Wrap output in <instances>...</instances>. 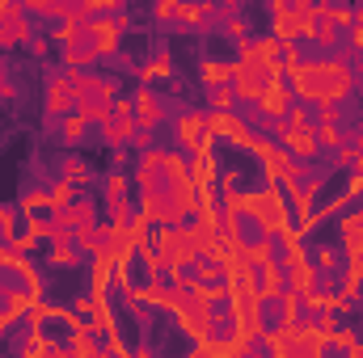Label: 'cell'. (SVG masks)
<instances>
[{
	"mask_svg": "<svg viewBox=\"0 0 363 358\" xmlns=\"http://www.w3.org/2000/svg\"><path fill=\"white\" fill-rule=\"evenodd\" d=\"M283 76L296 93V101H308V105H347L355 93V64H347L338 55L296 59Z\"/></svg>",
	"mask_w": 363,
	"mask_h": 358,
	"instance_id": "cell-1",
	"label": "cell"
},
{
	"mask_svg": "<svg viewBox=\"0 0 363 358\" xmlns=\"http://www.w3.org/2000/svg\"><path fill=\"white\" fill-rule=\"evenodd\" d=\"M68 72V93H72V110H81L89 122H106L114 110L118 85L114 76H101L93 68H64Z\"/></svg>",
	"mask_w": 363,
	"mask_h": 358,
	"instance_id": "cell-2",
	"label": "cell"
},
{
	"mask_svg": "<svg viewBox=\"0 0 363 358\" xmlns=\"http://www.w3.org/2000/svg\"><path fill=\"white\" fill-rule=\"evenodd\" d=\"M34 38V17L26 13L21 0H0V51L30 47Z\"/></svg>",
	"mask_w": 363,
	"mask_h": 358,
	"instance_id": "cell-3",
	"label": "cell"
},
{
	"mask_svg": "<svg viewBox=\"0 0 363 358\" xmlns=\"http://www.w3.org/2000/svg\"><path fill=\"white\" fill-rule=\"evenodd\" d=\"M97 127H101V144H106V148H127V144L135 139V131H140V118H135L131 97H114L110 118L97 122Z\"/></svg>",
	"mask_w": 363,
	"mask_h": 358,
	"instance_id": "cell-4",
	"label": "cell"
},
{
	"mask_svg": "<svg viewBox=\"0 0 363 358\" xmlns=\"http://www.w3.org/2000/svg\"><path fill=\"white\" fill-rule=\"evenodd\" d=\"M207 131H211L216 139H228L237 152H250V148H254V135H258L237 110H207Z\"/></svg>",
	"mask_w": 363,
	"mask_h": 358,
	"instance_id": "cell-5",
	"label": "cell"
},
{
	"mask_svg": "<svg viewBox=\"0 0 363 358\" xmlns=\"http://www.w3.org/2000/svg\"><path fill=\"white\" fill-rule=\"evenodd\" d=\"M174 135L186 152H207L216 144V135L207 131V114L203 110H182L178 122H174Z\"/></svg>",
	"mask_w": 363,
	"mask_h": 358,
	"instance_id": "cell-6",
	"label": "cell"
},
{
	"mask_svg": "<svg viewBox=\"0 0 363 358\" xmlns=\"http://www.w3.org/2000/svg\"><path fill=\"white\" fill-rule=\"evenodd\" d=\"M64 68H93L97 59H101V47H97V30H93V21L85 17V30L72 38V42H64Z\"/></svg>",
	"mask_w": 363,
	"mask_h": 358,
	"instance_id": "cell-7",
	"label": "cell"
},
{
	"mask_svg": "<svg viewBox=\"0 0 363 358\" xmlns=\"http://www.w3.org/2000/svg\"><path fill=\"white\" fill-rule=\"evenodd\" d=\"M250 152L258 156V169H262L267 181H279L283 169H287V161H291V152H287L274 135H254V148H250Z\"/></svg>",
	"mask_w": 363,
	"mask_h": 358,
	"instance_id": "cell-8",
	"label": "cell"
},
{
	"mask_svg": "<svg viewBox=\"0 0 363 358\" xmlns=\"http://www.w3.org/2000/svg\"><path fill=\"white\" fill-rule=\"evenodd\" d=\"M72 110V93H68V72L47 76V97H43V114H47V131L60 127V118Z\"/></svg>",
	"mask_w": 363,
	"mask_h": 358,
	"instance_id": "cell-9",
	"label": "cell"
},
{
	"mask_svg": "<svg viewBox=\"0 0 363 358\" xmlns=\"http://www.w3.org/2000/svg\"><path fill=\"white\" fill-rule=\"evenodd\" d=\"M291 101H296V93H291V85H287L283 76H274L271 85L262 89V97H258L254 105H258V114H262V118H271V122H274V118H283V114L291 110Z\"/></svg>",
	"mask_w": 363,
	"mask_h": 358,
	"instance_id": "cell-10",
	"label": "cell"
},
{
	"mask_svg": "<svg viewBox=\"0 0 363 358\" xmlns=\"http://www.w3.org/2000/svg\"><path fill=\"white\" fill-rule=\"evenodd\" d=\"M216 0H182L178 17H174V25H182V30H216Z\"/></svg>",
	"mask_w": 363,
	"mask_h": 358,
	"instance_id": "cell-11",
	"label": "cell"
},
{
	"mask_svg": "<svg viewBox=\"0 0 363 358\" xmlns=\"http://www.w3.org/2000/svg\"><path fill=\"white\" fill-rule=\"evenodd\" d=\"M131 105H135V118H140V127H148V131H157L161 122H165V101H161V93L157 89H135L131 93Z\"/></svg>",
	"mask_w": 363,
	"mask_h": 358,
	"instance_id": "cell-12",
	"label": "cell"
},
{
	"mask_svg": "<svg viewBox=\"0 0 363 358\" xmlns=\"http://www.w3.org/2000/svg\"><path fill=\"white\" fill-rule=\"evenodd\" d=\"M140 211H144L152 224H186V215L174 207L169 190H161V194H140Z\"/></svg>",
	"mask_w": 363,
	"mask_h": 358,
	"instance_id": "cell-13",
	"label": "cell"
},
{
	"mask_svg": "<svg viewBox=\"0 0 363 358\" xmlns=\"http://www.w3.org/2000/svg\"><path fill=\"white\" fill-rule=\"evenodd\" d=\"M334 224H338V236H342V258H363V215L359 211H342Z\"/></svg>",
	"mask_w": 363,
	"mask_h": 358,
	"instance_id": "cell-14",
	"label": "cell"
},
{
	"mask_svg": "<svg viewBox=\"0 0 363 358\" xmlns=\"http://www.w3.org/2000/svg\"><path fill=\"white\" fill-rule=\"evenodd\" d=\"M186 173H190V181H194L199 190H216V181H220V161L211 156V148H207V152H190Z\"/></svg>",
	"mask_w": 363,
	"mask_h": 358,
	"instance_id": "cell-15",
	"label": "cell"
},
{
	"mask_svg": "<svg viewBox=\"0 0 363 358\" xmlns=\"http://www.w3.org/2000/svg\"><path fill=\"white\" fill-rule=\"evenodd\" d=\"M283 291H287V270L279 266V258L274 262H262L258 266V295H262V304H274Z\"/></svg>",
	"mask_w": 363,
	"mask_h": 358,
	"instance_id": "cell-16",
	"label": "cell"
},
{
	"mask_svg": "<svg viewBox=\"0 0 363 358\" xmlns=\"http://www.w3.org/2000/svg\"><path fill=\"white\" fill-rule=\"evenodd\" d=\"M140 299H144L148 308H157V312H174V282H169L165 274H152V278L140 287Z\"/></svg>",
	"mask_w": 363,
	"mask_h": 358,
	"instance_id": "cell-17",
	"label": "cell"
},
{
	"mask_svg": "<svg viewBox=\"0 0 363 358\" xmlns=\"http://www.w3.org/2000/svg\"><path fill=\"white\" fill-rule=\"evenodd\" d=\"M233 72H237V64H233V59H216V55H207V59L199 64V81H203V89L233 85Z\"/></svg>",
	"mask_w": 363,
	"mask_h": 358,
	"instance_id": "cell-18",
	"label": "cell"
},
{
	"mask_svg": "<svg viewBox=\"0 0 363 358\" xmlns=\"http://www.w3.org/2000/svg\"><path fill=\"white\" fill-rule=\"evenodd\" d=\"M110 258H114V266H131L135 262V241H131L127 224H114V219H110Z\"/></svg>",
	"mask_w": 363,
	"mask_h": 358,
	"instance_id": "cell-19",
	"label": "cell"
},
{
	"mask_svg": "<svg viewBox=\"0 0 363 358\" xmlns=\"http://www.w3.org/2000/svg\"><path fill=\"white\" fill-rule=\"evenodd\" d=\"M68 333H72V342H68V346H72V354H81V358H97L101 350H106V346L97 342V329L89 325V316H85V321H81L77 329H68Z\"/></svg>",
	"mask_w": 363,
	"mask_h": 358,
	"instance_id": "cell-20",
	"label": "cell"
},
{
	"mask_svg": "<svg viewBox=\"0 0 363 358\" xmlns=\"http://www.w3.org/2000/svg\"><path fill=\"white\" fill-rule=\"evenodd\" d=\"M51 249H47V266L51 270H77L81 266V249H77V241H47Z\"/></svg>",
	"mask_w": 363,
	"mask_h": 358,
	"instance_id": "cell-21",
	"label": "cell"
},
{
	"mask_svg": "<svg viewBox=\"0 0 363 358\" xmlns=\"http://www.w3.org/2000/svg\"><path fill=\"white\" fill-rule=\"evenodd\" d=\"M55 131H60V139H64L68 148H77V144H85V135H89V118H85L81 110H68Z\"/></svg>",
	"mask_w": 363,
	"mask_h": 358,
	"instance_id": "cell-22",
	"label": "cell"
},
{
	"mask_svg": "<svg viewBox=\"0 0 363 358\" xmlns=\"http://www.w3.org/2000/svg\"><path fill=\"white\" fill-rule=\"evenodd\" d=\"M135 76H140L144 85H152V81H169V76H174V55L161 47L152 64H140V68H135Z\"/></svg>",
	"mask_w": 363,
	"mask_h": 358,
	"instance_id": "cell-23",
	"label": "cell"
},
{
	"mask_svg": "<svg viewBox=\"0 0 363 358\" xmlns=\"http://www.w3.org/2000/svg\"><path fill=\"white\" fill-rule=\"evenodd\" d=\"M338 34H342V30H338L334 21H325V17H317V21H313V34H308L304 42H313L317 51H334V47H338Z\"/></svg>",
	"mask_w": 363,
	"mask_h": 358,
	"instance_id": "cell-24",
	"label": "cell"
},
{
	"mask_svg": "<svg viewBox=\"0 0 363 358\" xmlns=\"http://www.w3.org/2000/svg\"><path fill=\"white\" fill-rule=\"evenodd\" d=\"M131 190H135V181L131 173H123V169H110L106 181H101V198L110 202V198H131Z\"/></svg>",
	"mask_w": 363,
	"mask_h": 358,
	"instance_id": "cell-25",
	"label": "cell"
},
{
	"mask_svg": "<svg viewBox=\"0 0 363 358\" xmlns=\"http://www.w3.org/2000/svg\"><path fill=\"white\" fill-rule=\"evenodd\" d=\"M190 274H194V278H203V282H211V287H216V282H224V262H220V258H216V253H199V262H194V266H190Z\"/></svg>",
	"mask_w": 363,
	"mask_h": 358,
	"instance_id": "cell-26",
	"label": "cell"
},
{
	"mask_svg": "<svg viewBox=\"0 0 363 358\" xmlns=\"http://www.w3.org/2000/svg\"><path fill=\"white\" fill-rule=\"evenodd\" d=\"M287 270V291H308L313 282H317V266L304 258V262H296V266H283Z\"/></svg>",
	"mask_w": 363,
	"mask_h": 358,
	"instance_id": "cell-27",
	"label": "cell"
},
{
	"mask_svg": "<svg viewBox=\"0 0 363 358\" xmlns=\"http://www.w3.org/2000/svg\"><path fill=\"white\" fill-rule=\"evenodd\" d=\"M274 304H279V321H274V325H283V329H287V325H296V321H300V312H304L300 291H283Z\"/></svg>",
	"mask_w": 363,
	"mask_h": 358,
	"instance_id": "cell-28",
	"label": "cell"
},
{
	"mask_svg": "<svg viewBox=\"0 0 363 358\" xmlns=\"http://www.w3.org/2000/svg\"><path fill=\"white\" fill-rule=\"evenodd\" d=\"M77 194H81V185H77V181L60 178L55 185H51V190H47V211H60V207H68Z\"/></svg>",
	"mask_w": 363,
	"mask_h": 358,
	"instance_id": "cell-29",
	"label": "cell"
},
{
	"mask_svg": "<svg viewBox=\"0 0 363 358\" xmlns=\"http://www.w3.org/2000/svg\"><path fill=\"white\" fill-rule=\"evenodd\" d=\"M330 350H338V354H363V337L355 333V329H334L330 333Z\"/></svg>",
	"mask_w": 363,
	"mask_h": 358,
	"instance_id": "cell-30",
	"label": "cell"
},
{
	"mask_svg": "<svg viewBox=\"0 0 363 358\" xmlns=\"http://www.w3.org/2000/svg\"><path fill=\"white\" fill-rule=\"evenodd\" d=\"M152 228H157V224H152V219H148L144 211H135V215L127 219V232H131L135 249H140V245H152Z\"/></svg>",
	"mask_w": 363,
	"mask_h": 358,
	"instance_id": "cell-31",
	"label": "cell"
},
{
	"mask_svg": "<svg viewBox=\"0 0 363 358\" xmlns=\"http://www.w3.org/2000/svg\"><path fill=\"white\" fill-rule=\"evenodd\" d=\"M60 178H68V181H77V185H81V190H85V185H89V165H85V161H81V156H64V161H60Z\"/></svg>",
	"mask_w": 363,
	"mask_h": 358,
	"instance_id": "cell-32",
	"label": "cell"
},
{
	"mask_svg": "<svg viewBox=\"0 0 363 358\" xmlns=\"http://www.w3.org/2000/svg\"><path fill=\"white\" fill-rule=\"evenodd\" d=\"M342 139H347V127L342 122H317V148H330L334 152Z\"/></svg>",
	"mask_w": 363,
	"mask_h": 358,
	"instance_id": "cell-33",
	"label": "cell"
},
{
	"mask_svg": "<svg viewBox=\"0 0 363 358\" xmlns=\"http://www.w3.org/2000/svg\"><path fill=\"white\" fill-rule=\"evenodd\" d=\"M135 262L144 266L148 278H152V274H165V258L157 253V245H140V249H135Z\"/></svg>",
	"mask_w": 363,
	"mask_h": 358,
	"instance_id": "cell-34",
	"label": "cell"
},
{
	"mask_svg": "<svg viewBox=\"0 0 363 358\" xmlns=\"http://www.w3.org/2000/svg\"><path fill=\"white\" fill-rule=\"evenodd\" d=\"M13 270H17V278H21V282H26V287H30L34 295H43V270L34 266L30 258H21V262H17Z\"/></svg>",
	"mask_w": 363,
	"mask_h": 358,
	"instance_id": "cell-35",
	"label": "cell"
},
{
	"mask_svg": "<svg viewBox=\"0 0 363 358\" xmlns=\"http://www.w3.org/2000/svg\"><path fill=\"white\" fill-rule=\"evenodd\" d=\"M313 258H317V262H313L317 274H338V266H342V253H338V249H330V245H321Z\"/></svg>",
	"mask_w": 363,
	"mask_h": 358,
	"instance_id": "cell-36",
	"label": "cell"
},
{
	"mask_svg": "<svg viewBox=\"0 0 363 358\" xmlns=\"http://www.w3.org/2000/svg\"><path fill=\"white\" fill-rule=\"evenodd\" d=\"M81 30H85V17H64V21H60V25L51 30V38H55V42L64 47V42H72V38H77Z\"/></svg>",
	"mask_w": 363,
	"mask_h": 358,
	"instance_id": "cell-37",
	"label": "cell"
},
{
	"mask_svg": "<svg viewBox=\"0 0 363 358\" xmlns=\"http://www.w3.org/2000/svg\"><path fill=\"white\" fill-rule=\"evenodd\" d=\"M241 181H245V169L241 165H228V169H220L216 194H233V190H241Z\"/></svg>",
	"mask_w": 363,
	"mask_h": 358,
	"instance_id": "cell-38",
	"label": "cell"
},
{
	"mask_svg": "<svg viewBox=\"0 0 363 358\" xmlns=\"http://www.w3.org/2000/svg\"><path fill=\"white\" fill-rule=\"evenodd\" d=\"M207 101H211V110H233L237 93H233V85H216V89H207Z\"/></svg>",
	"mask_w": 363,
	"mask_h": 358,
	"instance_id": "cell-39",
	"label": "cell"
},
{
	"mask_svg": "<svg viewBox=\"0 0 363 358\" xmlns=\"http://www.w3.org/2000/svg\"><path fill=\"white\" fill-rule=\"evenodd\" d=\"M241 8H245V0H216V17H211V21L224 25V21H233V17H245Z\"/></svg>",
	"mask_w": 363,
	"mask_h": 358,
	"instance_id": "cell-40",
	"label": "cell"
},
{
	"mask_svg": "<svg viewBox=\"0 0 363 358\" xmlns=\"http://www.w3.org/2000/svg\"><path fill=\"white\" fill-rule=\"evenodd\" d=\"M17 207H21V215H34V211H47V190H26Z\"/></svg>",
	"mask_w": 363,
	"mask_h": 358,
	"instance_id": "cell-41",
	"label": "cell"
},
{
	"mask_svg": "<svg viewBox=\"0 0 363 358\" xmlns=\"http://www.w3.org/2000/svg\"><path fill=\"white\" fill-rule=\"evenodd\" d=\"M106 215H110L114 224H127V219L135 215V207H131V198H110V202H106Z\"/></svg>",
	"mask_w": 363,
	"mask_h": 358,
	"instance_id": "cell-42",
	"label": "cell"
},
{
	"mask_svg": "<svg viewBox=\"0 0 363 358\" xmlns=\"http://www.w3.org/2000/svg\"><path fill=\"white\" fill-rule=\"evenodd\" d=\"M43 346H47V337H43L38 329H30V325H26V337L17 342V354H43Z\"/></svg>",
	"mask_w": 363,
	"mask_h": 358,
	"instance_id": "cell-43",
	"label": "cell"
},
{
	"mask_svg": "<svg viewBox=\"0 0 363 358\" xmlns=\"http://www.w3.org/2000/svg\"><path fill=\"white\" fill-rule=\"evenodd\" d=\"M17 232H21V219L13 215V207H4V202H0V241H13Z\"/></svg>",
	"mask_w": 363,
	"mask_h": 358,
	"instance_id": "cell-44",
	"label": "cell"
},
{
	"mask_svg": "<svg viewBox=\"0 0 363 358\" xmlns=\"http://www.w3.org/2000/svg\"><path fill=\"white\" fill-rule=\"evenodd\" d=\"M178 8H182V0H152V21H169L174 25Z\"/></svg>",
	"mask_w": 363,
	"mask_h": 358,
	"instance_id": "cell-45",
	"label": "cell"
},
{
	"mask_svg": "<svg viewBox=\"0 0 363 358\" xmlns=\"http://www.w3.org/2000/svg\"><path fill=\"white\" fill-rule=\"evenodd\" d=\"M101 346H106V350H110V354H127V342H123V333H118V325H114V329H106V333H101Z\"/></svg>",
	"mask_w": 363,
	"mask_h": 358,
	"instance_id": "cell-46",
	"label": "cell"
},
{
	"mask_svg": "<svg viewBox=\"0 0 363 358\" xmlns=\"http://www.w3.org/2000/svg\"><path fill=\"white\" fill-rule=\"evenodd\" d=\"M224 34H228L233 42H241V38H250V21H245V17H233V21H224Z\"/></svg>",
	"mask_w": 363,
	"mask_h": 358,
	"instance_id": "cell-47",
	"label": "cell"
},
{
	"mask_svg": "<svg viewBox=\"0 0 363 358\" xmlns=\"http://www.w3.org/2000/svg\"><path fill=\"white\" fill-rule=\"evenodd\" d=\"M17 262H21V253H17L9 241H0V270H13Z\"/></svg>",
	"mask_w": 363,
	"mask_h": 358,
	"instance_id": "cell-48",
	"label": "cell"
},
{
	"mask_svg": "<svg viewBox=\"0 0 363 358\" xmlns=\"http://www.w3.org/2000/svg\"><path fill=\"white\" fill-rule=\"evenodd\" d=\"M13 97H17V85H13V76L0 68V101H13Z\"/></svg>",
	"mask_w": 363,
	"mask_h": 358,
	"instance_id": "cell-49",
	"label": "cell"
},
{
	"mask_svg": "<svg viewBox=\"0 0 363 358\" xmlns=\"http://www.w3.org/2000/svg\"><path fill=\"white\" fill-rule=\"evenodd\" d=\"M351 51L363 55V25H351Z\"/></svg>",
	"mask_w": 363,
	"mask_h": 358,
	"instance_id": "cell-50",
	"label": "cell"
},
{
	"mask_svg": "<svg viewBox=\"0 0 363 358\" xmlns=\"http://www.w3.org/2000/svg\"><path fill=\"white\" fill-rule=\"evenodd\" d=\"M30 51H34V55H47V38L34 34V38H30Z\"/></svg>",
	"mask_w": 363,
	"mask_h": 358,
	"instance_id": "cell-51",
	"label": "cell"
},
{
	"mask_svg": "<svg viewBox=\"0 0 363 358\" xmlns=\"http://www.w3.org/2000/svg\"><path fill=\"white\" fill-rule=\"evenodd\" d=\"M13 325H17V321H13V316H9V312L0 308V333H4V329H13Z\"/></svg>",
	"mask_w": 363,
	"mask_h": 358,
	"instance_id": "cell-52",
	"label": "cell"
},
{
	"mask_svg": "<svg viewBox=\"0 0 363 358\" xmlns=\"http://www.w3.org/2000/svg\"><path fill=\"white\" fill-rule=\"evenodd\" d=\"M355 93H363V59L355 64Z\"/></svg>",
	"mask_w": 363,
	"mask_h": 358,
	"instance_id": "cell-53",
	"label": "cell"
},
{
	"mask_svg": "<svg viewBox=\"0 0 363 358\" xmlns=\"http://www.w3.org/2000/svg\"><path fill=\"white\" fill-rule=\"evenodd\" d=\"M296 4H300V8H317L321 0H296Z\"/></svg>",
	"mask_w": 363,
	"mask_h": 358,
	"instance_id": "cell-54",
	"label": "cell"
},
{
	"mask_svg": "<svg viewBox=\"0 0 363 358\" xmlns=\"http://www.w3.org/2000/svg\"><path fill=\"white\" fill-rule=\"evenodd\" d=\"M279 4H296V0H271V8H279Z\"/></svg>",
	"mask_w": 363,
	"mask_h": 358,
	"instance_id": "cell-55",
	"label": "cell"
},
{
	"mask_svg": "<svg viewBox=\"0 0 363 358\" xmlns=\"http://www.w3.org/2000/svg\"><path fill=\"white\" fill-rule=\"evenodd\" d=\"M334 4H359V0H334Z\"/></svg>",
	"mask_w": 363,
	"mask_h": 358,
	"instance_id": "cell-56",
	"label": "cell"
},
{
	"mask_svg": "<svg viewBox=\"0 0 363 358\" xmlns=\"http://www.w3.org/2000/svg\"><path fill=\"white\" fill-rule=\"evenodd\" d=\"M359 215H363V194H359Z\"/></svg>",
	"mask_w": 363,
	"mask_h": 358,
	"instance_id": "cell-57",
	"label": "cell"
},
{
	"mask_svg": "<svg viewBox=\"0 0 363 358\" xmlns=\"http://www.w3.org/2000/svg\"><path fill=\"white\" fill-rule=\"evenodd\" d=\"M359 118H363V110H359Z\"/></svg>",
	"mask_w": 363,
	"mask_h": 358,
	"instance_id": "cell-58",
	"label": "cell"
}]
</instances>
